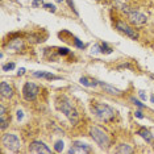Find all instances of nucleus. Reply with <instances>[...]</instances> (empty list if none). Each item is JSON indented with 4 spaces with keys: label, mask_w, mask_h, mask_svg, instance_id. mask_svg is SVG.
Returning <instances> with one entry per match:
<instances>
[{
    "label": "nucleus",
    "mask_w": 154,
    "mask_h": 154,
    "mask_svg": "<svg viewBox=\"0 0 154 154\" xmlns=\"http://www.w3.org/2000/svg\"><path fill=\"white\" fill-rule=\"evenodd\" d=\"M91 112H92L99 120H103V121H108L115 117V111L112 109L109 106H107V104L94 103L92 106H91Z\"/></svg>",
    "instance_id": "obj_1"
},
{
    "label": "nucleus",
    "mask_w": 154,
    "mask_h": 154,
    "mask_svg": "<svg viewBox=\"0 0 154 154\" xmlns=\"http://www.w3.org/2000/svg\"><path fill=\"white\" fill-rule=\"evenodd\" d=\"M58 107L62 111V113H65V116L70 120L71 124H76L78 122V112H76V109L71 106V103L66 97H62V101Z\"/></svg>",
    "instance_id": "obj_2"
},
{
    "label": "nucleus",
    "mask_w": 154,
    "mask_h": 154,
    "mask_svg": "<svg viewBox=\"0 0 154 154\" xmlns=\"http://www.w3.org/2000/svg\"><path fill=\"white\" fill-rule=\"evenodd\" d=\"M2 143L5 149H8L9 152H17L21 148V142H20L19 137L13 133H7L2 137Z\"/></svg>",
    "instance_id": "obj_3"
},
{
    "label": "nucleus",
    "mask_w": 154,
    "mask_h": 154,
    "mask_svg": "<svg viewBox=\"0 0 154 154\" xmlns=\"http://www.w3.org/2000/svg\"><path fill=\"white\" fill-rule=\"evenodd\" d=\"M90 134L100 148H108V145H109V137H108L107 133L104 131H101L97 127H94V128H91Z\"/></svg>",
    "instance_id": "obj_4"
},
{
    "label": "nucleus",
    "mask_w": 154,
    "mask_h": 154,
    "mask_svg": "<svg viewBox=\"0 0 154 154\" xmlns=\"http://www.w3.org/2000/svg\"><path fill=\"white\" fill-rule=\"evenodd\" d=\"M38 87L34 85V83H30V82H26L24 85V88H23V96L24 99L28 100V101H33L34 99L37 97L38 95Z\"/></svg>",
    "instance_id": "obj_5"
},
{
    "label": "nucleus",
    "mask_w": 154,
    "mask_h": 154,
    "mask_svg": "<svg viewBox=\"0 0 154 154\" xmlns=\"http://www.w3.org/2000/svg\"><path fill=\"white\" fill-rule=\"evenodd\" d=\"M116 28L120 32H122V33H125L128 37H131V38H133V40H137L138 38V34H137V32H136L134 29H132L129 25H127L125 23H122V21H117L116 23Z\"/></svg>",
    "instance_id": "obj_6"
},
{
    "label": "nucleus",
    "mask_w": 154,
    "mask_h": 154,
    "mask_svg": "<svg viewBox=\"0 0 154 154\" xmlns=\"http://www.w3.org/2000/svg\"><path fill=\"white\" fill-rule=\"evenodd\" d=\"M128 19L129 21L134 25H142V24L146 23V16L141 12H137V11H132L128 13Z\"/></svg>",
    "instance_id": "obj_7"
},
{
    "label": "nucleus",
    "mask_w": 154,
    "mask_h": 154,
    "mask_svg": "<svg viewBox=\"0 0 154 154\" xmlns=\"http://www.w3.org/2000/svg\"><path fill=\"white\" fill-rule=\"evenodd\" d=\"M29 152L30 153H45V154H50L51 150L41 141H34L29 145Z\"/></svg>",
    "instance_id": "obj_8"
},
{
    "label": "nucleus",
    "mask_w": 154,
    "mask_h": 154,
    "mask_svg": "<svg viewBox=\"0 0 154 154\" xmlns=\"http://www.w3.org/2000/svg\"><path fill=\"white\" fill-rule=\"evenodd\" d=\"M92 149L90 148L87 143H80V142H74V145L69 149L70 154H75V153H91Z\"/></svg>",
    "instance_id": "obj_9"
},
{
    "label": "nucleus",
    "mask_w": 154,
    "mask_h": 154,
    "mask_svg": "<svg viewBox=\"0 0 154 154\" xmlns=\"http://www.w3.org/2000/svg\"><path fill=\"white\" fill-rule=\"evenodd\" d=\"M0 94H2L3 97H12L13 95V91H12V87L5 82H2L0 83Z\"/></svg>",
    "instance_id": "obj_10"
},
{
    "label": "nucleus",
    "mask_w": 154,
    "mask_h": 154,
    "mask_svg": "<svg viewBox=\"0 0 154 154\" xmlns=\"http://www.w3.org/2000/svg\"><path fill=\"white\" fill-rule=\"evenodd\" d=\"M7 48L9 49V50H15V51H19L21 50L24 48V44H23V40H20V38H15V40H12L11 42L7 45Z\"/></svg>",
    "instance_id": "obj_11"
},
{
    "label": "nucleus",
    "mask_w": 154,
    "mask_h": 154,
    "mask_svg": "<svg viewBox=\"0 0 154 154\" xmlns=\"http://www.w3.org/2000/svg\"><path fill=\"white\" fill-rule=\"evenodd\" d=\"M99 86H101V88H103L106 92L108 94H111V95H120L121 94V91L120 90H117V88H115V87H112L109 85H107V83H103V82H99Z\"/></svg>",
    "instance_id": "obj_12"
},
{
    "label": "nucleus",
    "mask_w": 154,
    "mask_h": 154,
    "mask_svg": "<svg viewBox=\"0 0 154 154\" xmlns=\"http://www.w3.org/2000/svg\"><path fill=\"white\" fill-rule=\"evenodd\" d=\"M138 136H141L143 140H146V142H153L154 141V136L150 133V131H148L146 128H141L140 131L137 132Z\"/></svg>",
    "instance_id": "obj_13"
},
{
    "label": "nucleus",
    "mask_w": 154,
    "mask_h": 154,
    "mask_svg": "<svg viewBox=\"0 0 154 154\" xmlns=\"http://www.w3.org/2000/svg\"><path fill=\"white\" fill-rule=\"evenodd\" d=\"M9 122V119H7V113H5V108L4 107H0V128L2 129H5L7 125H8Z\"/></svg>",
    "instance_id": "obj_14"
},
{
    "label": "nucleus",
    "mask_w": 154,
    "mask_h": 154,
    "mask_svg": "<svg viewBox=\"0 0 154 154\" xmlns=\"http://www.w3.org/2000/svg\"><path fill=\"white\" fill-rule=\"evenodd\" d=\"M33 75L37 76V78H45V79H49V80L61 79V78H59V76H57V75H53V74H50V72H45V71H34Z\"/></svg>",
    "instance_id": "obj_15"
},
{
    "label": "nucleus",
    "mask_w": 154,
    "mask_h": 154,
    "mask_svg": "<svg viewBox=\"0 0 154 154\" xmlns=\"http://www.w3.org/2000/svg\"><path fill=\"white\" fill-rule=\"evenodd\" d=\"M80 85H83V86H87V87H95L99 85V82H96V80H91L88 78H86V76H83V78H80Z\"/></svg>",
    "instance_id": "obj_16"
},
{
    "label": "nucleus",
    "mask_w": 154,
    "mask_h": 154,
    "mask_svg": "<svg viewBox=\"0 0 154 154\" xmlns=\"http://www.w3.org/2000/svg\"><path fill=\"white\" fill-rule=\"evenodd\" d=\"M116 153H133V149L129 145H119L116 148Z\"/></svg>",
    "instance_id": "obj_17"
},
{
    "label": "nucleus",
    "mask_w": 154,
    "mask_h": 154,
    "mask_svg": "<svg viewBox=\"0 0 154 154\" xmlns=\"http://www.w3.org/2000/svg\"><path fill=\"white\" fill-rule=\"evenodd\" d=\"M63 145H65L63 141H62V140H59V141L55 142V145H54V150H55L57 153H61L62 150H63Z\"/></svg>",
    "instance_id": "obj_18"
},
{
    "label": "nucleus",
    "mask_w": 154,
    "mask_h": 154,
    "mask_svg": "<svg viewBox=\"0 0 154 154\" xmlns=\"http://www.w3.org/2000/svg\"><path fill=\"white\" fill-rule=\"evenodd\" d=\"M100 53H104V54H109L112 53V49L108 46L107 44H101L100 45Z\"/></svg>",
    "instance_id": "obj_19"
},
{
    "label": "nucleus",
    "mask_w": 154,
    "mask_h": 154,
    "mask_svg": "<svg viewBox=\"0 0 154 154\" xmlns=\"http://www.w3.org/2000/svg\"><path fill=\"white\" fill-rule=\"evenodd\" d=\"M15 69V63H7V65H3L2 70L3 71H9V70H13Z\"/></svg>",
    "instance_id": "obj_20"
},
{
    "label": "nucleus",
    "mask_w": 154,
    "mask_h": 154,
    "mask_svg": "<svg viewBox=\"0 0 154 154\" xmlns=\"http://www.w3.org/2000/svg\"><path fill=\"white\" fill-rule=\"evenodd\" d=\"M44 8L45 9H48V11H50V12H55V11H57V9H55V5H53V4H48V3H46V4H44Z\"/></svg>",
    "instance_id": "obj_21"
},
{
    "label": "nucleus",
    "mask_w": 154,
    "mask_h": 154,
    "mask_svg": "<svg viewBox=\"0 0 154 154\" xmlns=\"http://www.w3.org/2000/svg\"><path fill=\"white\" fill-rule=\"evenodd\" d=\"M42 4H44V0H34L32 3V7L33 8H37V7H41Z\"/></svg>",
    "instance_id": "obj_22"
},
{
    "label": "nucleus",
    "mask_w": 154,
    "mask_h": 154,
    "mask_svg": "<svg viewBox=\"0 0 154 154\" xmlns=\"http://www.w3.org/2000/svg\"><path fill=\"white\" fill-rule=\"evenodd\" d=\"M70 51H69V49H66V48H62V49H59V54L61 55H66V54H69Z\"/></svg>",
    "instance_id": "obj_23"
},
{
    "label": "nucleus",
    "mask_w": 154,
    "mask_h": 154,
    "mask_svg": "<svg viewBox=\"0 0 154 154\" xmlns=\"http://www.w3.org/2000/svg\"><path fill=\"white\" fill-rule=\"evenodd\" d=\"M131 100H132V101H133V103H134V104H136V106H137L138 108H143V104H142V103H140V101H138V100H136V99H134V97H132V99H131Z\"/></svg>",
    "instance_id": "obj_24"
},
{
    "label": "nucleus",
    "mask_w": 154,
    "mask_h": 154,
    "mask_svg": "<svg viewBox=\"0 0 154 154\" xmlns=\"http://www.w3.org/2000/svg\"><path fill=\"white\" fill-rule=\"evenodd\" d=\"M75 44H76V46L80 48V49H83V48H85V45H83L82 42H80V41L78 40V38H75Z\"/></svg>",
    "instance_id": "obj_25"
},
{
    "label": "nucleus",
    "mask_w": 154,
    "mask_h": 154,
    "mask_svg": "<svg viewBox=\"0 0 154 154\" xmlns=\"http://www.w3.org/2000/svg\"><path fill=\"white\" fill-rule=\"evenodd\" d=\"M24 117V112L23 111H17V119H19V120H21V119Z\"/></svg>",
    "instance_id": "obj_26"
},
{
    "label": "nucleus",
    "mask_w": 154,
    "mask_h": 154,
    "mask_svg": "<svg viewBox=\"0 0 154 154\" xmlns=\"http://www.w3.org/2000/svg\"><path fill=\"white\" fill-rule=\"evenodd\" d=\"M140 97H141L142 100H146V95H145V92H143V91H140Z\"/></svg>",
    "instance_id": "obj_27"
},
{
    "label": "nucleus",
    "mask_w": 154,
    "mask_h": 154,
    "mask_svg": "<svg viewBox=\"0 0 154 154\" xmlns=\"http://www.w3.org/2000/svg\"><path fill=\"white\" fill-rule=\"evenodd\" d=\"M67 2H69V5H70V7H71V9H74V12H75V13H78V12H76V9L74 8V3H72V2H71V0H67Z\"/></svg>",
    "instance_id": "obj_28"
},
{
    "label": "nucleus",
    "mask_w": 154,
    "mask_h": 154,
    "mask_svg": "<svg viewBox=\"0 0 154 154\" xmlns=\"http://www.w3.org/2000/svg\"><path fill=\"white\" fill-rule=\"evenodd\" d=\"M136 116H137L138 119H143V115L141 113V111H136Z\"/></svg>",
    "instance_id": "obj_29"
},
{
    "label": "nucleus",
    "mask_w": 154,
    "mask_h": 154,
    "mask_svg": "<svg viewBox=\"0 0 154 154\" xmlns=\"http://www.w3.org/2000/svg\"><path fill=\"white\" fill-rule=\"evenodd\" d=\"M24 72H25V69H20L19 72H17V75H19V76L20 75H24Z\"/></svg>",
    "instance_id": "obj_30"
},
{
    "label": "nucleus",
    "mask_w": 154,
    "mask_h": 154,
    "mask_svg": "<svg viewBox=\"0 0 154 154\" xmlns=\"http://www.w3.org/2000/svg\"><path fill=\"white\" fill-rule=\"evenodd\" d=\"M55 2H58V3H62V2H63V0H55Z\"/></svg>",
    "instance_id": "obj_31"
}]
</instances>
